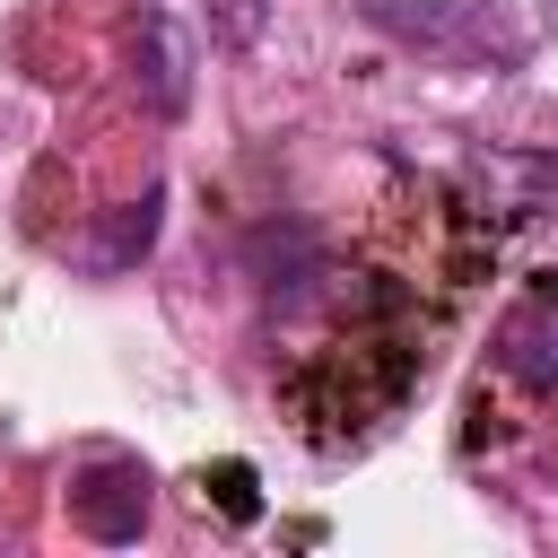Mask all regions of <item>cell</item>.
<instances>
[{
  "label": "cell",
  "instance_id": "obj_4",
  "mask_svg": "<svg viewBox=\"0 0 558 558\" xmlns=\"http://www.w3.org/2000/svg\"><path fill=\"white\" fill-rule=\"evenodd\" d=\"M192 52H183V35H174V17L166 9H148L140 17V44H131V78L148 87V105L157 113H183V87H192V70H183Z\"/></svg>",
  "mask_w": 558,
  "mask_h": 558
},
{
  "label": "cell",
  "instance_id": "obj_5",
  "mask_svg": "<svg viewBox=\"0 0 558 558\" xmlns=\"http://www.w3.org/2000/svg\"><path fill=\"white\" fill-rule=\"evenodd\" d=\"M157 209H166V183H148V192H140V201L113 218V235L96 244V270H122L131 253H148V244H157Z\"/></svg>",
  "mask_w": 558,
  "mask_h": 558
},
{
  "label": "cell",
  "instance_id": "obj_7",
  "mask_svg": "<svg viewBox=\"0 0 558 558\" xmlns=\"http://www.w3.org/2000/svg\"><path fill=\"white\" fill-rule=\"evenodd\" d=\"M541 9H549V17H558V0H541Z\"/></svg>",
  "mask_w": 558,
  "mask_h": 558
},
{
  "label": "cell",
  "instance_id": "obj_6",
  "mask_svg": "<svg viewBox=\"0 0 558 558\" xmlns=\"http://www.w3.org/2000/svg\"><path fill=\"white\" fill-rule=\"evenodd\" d=\"M209 480H218V506H227L235 523H253V514H262V497H253V471H244V462H218Z\"/></svg>",
  "mask_w": 558,
  "mask_h": 558
},
{
  "label": "cell",
  "instance_id": "obj_2",
  "mask_svg": "<svg viewBox=\"0 0 558 558\" xmlns=\"http://www.w3.org/2000/svg\"><path fill=\"white\" fill-rule=\"evenodd\" d=\"M488 349H497V366H506L523 392H558V279H532V288L497 314Z\"/></svg>",
  "mask_w": 558,
  "mask_h": 558
},
{
  "label": "cell",
  "instance_id": "obj_3",
  "mask_svg": "<svg viewBox=\"0 0 558 558\" xmlns=\"http://www.w3.org/2000/svg\"><path fill=\"white\" fill-rule=\"evenodd\" d=\"M70 523H78L87 541H105V549L140 541V532H148V471H140V462H87V471L70 480Z\"/></svg>",
  "mask_w": 558,
  "mask_h": 558
},
{
  "label": "cell",
  "instance_id": "obj_1",
  "mask_svg": "<svg viewBox=\"0 0 558 558\" xmlns=\"http://www.w3.org/2000/svg\"><path fill=\"white\" fill-rule=\"evenodd\" d=\"M357 17L445 70H523L532 52V26L514 17V0H357Z\"/></svg>",
  "mask_w": 558,
  "mask_h": 558
}]
</instances>
